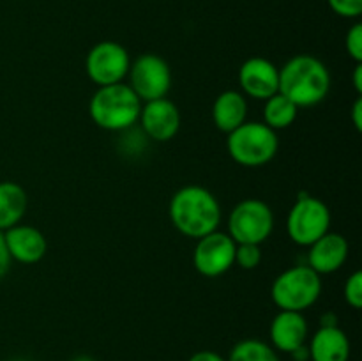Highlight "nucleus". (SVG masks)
I'll return each mask as SVG.
<instances>
[{
    "mask_svg": "<svg viewBox=\"0 0 362 361\" xmlns=\"http://www.w3.org/2000/svg\"><path fill=\"white\" fill-rule=\"evenodd\" d=\"M237 243L226 232H214L197 239L193 265L202 276L218 278L235 265Z\"/></svg>",
    "mask_w": 362,
    "mask_h": 361,
    "instance_id": "obj_10",
    "label": "nucleus"
},
{
    "mask_svg": "<svg viewBox=\"0 0 362 361\" xmlns=\"http://www.w3.org/2000/svg\"><path fill=\"white\" fill-rule=\"evenodd\" d=\"M239 84L244 96L265 101L279 92V69L269 59L251 57L240 66Z\"/></svg>",
    "mask_w": 362,
    "mask_h": 361,
    "instance_id": "obj_12",
    "label": "nucleus"
},
{
    "mask_svg": "<svg viewBox=\"0 0 362 361\" xmlns=\"http://www.w3.org/2000/svg\"><path fill=\"white\" fill-rule=\"evenodd\" d=\"M247 120V99L239 91H223L218 94L212 105V122L223 133H232L233 130Z\"/></svg>",
    "mask_w": 362,
    "mask_h": 361,
    "instance_id": "obj_17",
    "label": "nucleus"
},
{
    "mask_svg": "<svg viewBox=\"0 0 362 361\" xmlns=\"http://www.w3.org/2000/svg\"><path fill=\"white\" fill-rule=\"evenodd\" d=\"M131 57L117 41H101L92 46L85 59V71L98 87L120 84L129 73Z\"/></svg>",
    "mask_w": 362,
    "mask_h": 361,
    "instance_id": "obj_9",
    "label": "nucleus"
},
{
    "mask_svg": "<svg viewBox=\"0 0 362 361\" xmlns=\"http://www.w3.org/2000/svg\"><path fill=\"white\" fill-rule=\"evenodd\" d=\"M293 356V360L296 361H308L310 360V353H308V347L303 345L299 347V349H296L293 353H290Z\"/></svg>",
    "mask_w": 362,
    "mask_h": 361,
    "instance_id": "obj_29",
    "label": "nucleus"
},
{
    "mask_svg": "<svg viewBox=\"0 0 362 361\" xmlns=\"http://www.w3.org/2000/svg\"><path fill=\"white\" fill-rule=\"evenodd\" d=\"M141 101L127 84L98 87L88 103V115L106 131H126L138 122Z\"/></svg>",
    "mask_w": 362,
    "mask_h": 361,
    "instance_id": "obj_3",
    "label": "nucleus"
},
{
    "mask_svg": "<svg viewBox=\"0 0 362 361\" xmlns=\"http://www.w3.org/2000/svg\"><path fill=\"white\" fill-rule=\"evenodd\" d=\"M311 361H349L350 340L338 324L322 326L308 345Z\"/></svg>",
    "mask_w": 362,
    "mask_h": 361,
    "instance_id": "obj_16",
    "label": "nucleus"
},
{
    "mask_svg": "<svg viewBox=\"0 0 362 361\" xmlns=\"http://www.w3.org/2000/svg\"><path fill=\"white\" fill-rule=\"evenodd\" d=\"M187 361H226V357H223L216 350H198Z\"/></svg>",
    "mask_w": 362,
    "mask_h": 361,
    "instance_id": "obj_26",
    "label": "nucleus"
},
{
    "mask_svg": "<svg viewBox=\"0 0 362 361\" xmlns=\"http://www.w3.org/2000/svg\"><path fill=\"white\" fill-rule=\"evenodd\" d=\"M274 229L272 209L258 198L239 202L228 216V236L237 244H262Z\"/></svg>",
    "mask_w": 362,
    "mask_h": 361,
    "instance_id": "obj_7",
    "label": "nucleus"
},
{
    "mask_svg": "<svg viewBox=\"0 0 362 361\" xmlns=\"http://www.w3.org/2000/svg\"><path fill=\"white\" fill-rule=\"evenodd\" d=\"M343 296L345 301L354 308V310H359L362 306V273L356 271L349 276L345 283V289H343Z\"/></svg>",
    "mask_w": 362,
    "mask_h": 361,
    "instance_id": "obj_22",
    "label": "nucleus"
},
{
    "mask_svg": "<svg viewBox=\"0 0 362 361\" xmlns=\"http://www.w3.org/2000/svg\"><path fill=\"white\" fill-rule=\"evenodd\" d=\"M9 268H11V255L9 251H7L4 232H0V280L7 275Z\"/></svg>",
    "mask_w": 362,
    "mask_h": 361,
    "instance_id": "obj_25",
    "label": "nucleus"
},
{
    "mask_svg": "<svg viewBox=\"0 0 362 361\" xmlns=\"http://www.w3.org/2000/svg\"><path fill=\"white\" fill-rule=\"evenodd\" d=\"M7 251L11 255V260H18L21 264H35L41 260L48 250V241L45 234L32 225H18L11 227L4 232Z\"/></svg>",
    "mask_w": 362,
    "mask_h": 361,
    "instance_id": "obj_13",
    "label": "nucleus"
},
{
    "mask_svg": "<svg viewBox=\"0 0 362 361\" xmlns=\"http://www.w3.org/2000/svg\"><path fill=\"white\" fill-rule=\"evenodd\" d=\"M327 6L341 18H359L362 14V0H327Z\"/></svg>",
    "mask_w": 362,
    "mask_h": 361,
    "instance_id": "obj_24",
    "label": "nucleus"
},
{
    "mask_svg": "<svg viewBox=\"0 0 362 361\" xmlns=\"http://www.w3.org/2000/svg\"><path fill=\"white\" fill-rule=\"evenodd\" d=\"M345 46L349 55L352 57V60H356V64L362 62V25L354 23L349 28L345 38Z\"/></svg>",
    "mask_w": 362,
    "mask_h": 361,
    "instance_id": "obj_23",
    "label": "nucleus"
},
{
    "mask_svg": "<svg viewBox=\"0 0 362 361\" xmlns=\"http://www.w3.org/2000/svg\"><path fill=\"white\" fill-rule=\"evenodd\" d=\"M308 322L304 319L303 311H288L279 310V314L272 319L269 336H271V345L281 353H293L299 347L306 345Z\"/></svg>",
    "mask_w": 362,
    "mask_h": 361,
    "instance_id": "obj_15",
    "label": "nucleus"
},
{
    "mask_svg": "<svg viewBox=\"0 0 362 361\" xmlns=\"http://www.w3.org/2000/svg\"><path fill=\"white\" fill-rule=\"evenodd\" d=\"M129 87L141 103L166 98L172 88V69L163 57L141 53L129 66Z\"/></svg>",
    "mask_w": 362,
    "mask_h": 361,
    "instance_id": "obj_8",
    "label": "nucleus"
},
{
    "mask_svg": "<svg viewBox=\"0 0 362 361\" xmlns=\"http://www.w3.org/2000/svg\"><path fill=\"white\" fill-rule=\"evenodd\" d=\"M28 198L23 186L14 180L0 183V232L18 225L27 212Z\"/></svg>",
    "mask_w": 362,
    "mask_h": 361,
    "instance_id": "obj_18",
    "label": "nucleus"
},
{
    "mask_svg": "<svg viewBox=\"0 0 362 361\" xmlns=\"http://www.w3.org/2000/svg\"><path fill=\"white\" fill-rule=\"evenodd\" d=\"M331 74L327 66L313 55H296L279 69V94L297 108H310L327 98Z\"/></svg>",
    "mask_w": 362,
    "mask_h": 361,
    "instance_id": "obj_2",
    "label": "nucleus"
},
{
    "mask_svg": "<svg viewBox=\"0 0 362 361\" xmlns=\"http://www.w3.org/2000/svg\"><path fill=\"white\" fill-rule=\"evenodd\" d=\"M352 122L357 131L362 130V98H357L352 106Z\"/></svg>",
    "mask_w": 362,
    "mask_h": 361,
    "instance_id": "obj_27",
    "label": "nucleus"
},
{
    "mask_svg": "<svg viewBox=\"0 0 362 361\" xmlns=\"http://www.w3.org/2000/svg\"><path fill=\"white\" fill-rule=\"evenodd\" d=\"M264 103V124L271 127V130H286V127H290L296 122L299 108L283 94L278 92V94L265 99Z\"/></svg>",
    "mask_w": 362,
    "mask_h": 361,
    "instance_id": "obj_19",
    "label": "nucleus"
},
{
    "mask_svg": "<svg viewBox=\"0 0 362 361\" xmlns=\"http://www.w3.org/2000/svg\"><path fill=\"white\" fill-rule=\"evenodd\" d=\"M226 361H281L272 345L258 338L240 340L230 350Z\"/></svg>",
    "mask_w": 362,
    "mask_h": 361,
    "instance_id": "obj_20",
    "label": "nucleus"
},
{
    "mask_svg": "<svg viewBox=\"0 0 362 361\" xmlns=\"http://www.w3.org/2000/svg\"><path fill=\"white\" fill-rule=\"evenodd\" d=\"M138 120L145 137L154 142L172 140L180 130V112L168 98L144 103Z\"/></svg>",
    "mask_w": 362,
    "mask_h": 361,
    "instance_id": "obj_11",
    "label": "nucleus"
},
{
    "mask_svg": "<svg viewBox=\"0 0 362 361\" xmlns=\"http://www.w3.org/2000/svg\"><path fill=\"white\" fill-rule=\"evenodd\" d=\"M279 149V138L274 130L257 120H246L228 133L226 151L230 158L243 166H264L274 159Z\"/></svg>",
    "mask_w": 362,
    "mask_h": 361,
    "instance_id": "obj_4",
    "label": "nucleus"
},
{
    "mask_svg": "<svg viewBox=\"0 0 362 361\" xmlns=\"http://www.w3.org/2000/svg\"><path fill=\"white\" fill-rule=\"evenodd\" d=\"M172 225L191 239H200L218 230L221 223V205L211 190L189 184L173 193L168 205Z\"/></svg>",
    "mask_w": 362,
    "mask_h": 361,
    "instance_id": "obj_1",
    "label": "nucleus"
},
{
    "mask_svg": "<svg viewBox=\"0 0 362 361\" xmlns=\"http://www.w3.org/2000/svg\"><path fill=\"white\" fill-rule=\"evenodd\" d=\"M262 262L260 244H237L235 264L243 269H255Z\"/></svg>",
    "mask_w": 362,
    "mask_h": 361,
    "instance_id": "obj_21",
    "label": "nucleus"
},
{
    "mask_svg": "<svg viewBox=\"0 0 362 361\" xmlns=\"http://www.w3.org/2000/svg\"><path fill=\"white\" fill-rule=\"evenodd\" d=\"M320 294V275L306 264L285 269L271 285V297L279 310L304 311L317 303Z\"/></svg>",
    "mask_w": 362,
    "mask_h": 361,
    "instance_id": "obj_5",
    "label": "nucleus"
},
{
    "mask_svg": "<svg viewBox=\"0 0 362 361\" xmlns=\"http://www.w3.org/2000/svg\"><path fill=\"white\" fill-rule=\"evenodd\" d=\"M20 361H25V360H20Z\"/></svg>",
    "mask_w": 362,
    "mask_h": 361,
    "instance_id": "obj_31",
    "label": "nucleus"
},
{
    "mask_svg": "<svg viewBox=\"0 0 362 361\" xmlns=\"http://www.w3.org/2000/svg\"><path fill=\"white\" fill-rule=\"evenodd\" d=\"M308 248V265L320 276L336 273L349 258V241L331 230Z\"/></svg>",
    "mask_w": 362,
    "mask_h": 361,
    "instance_id": "obj_14",
    "label": "nucleus"
},
{
    "mask_svg": "<svg viewBox=\"0 0 362 361\" xmlns=\"http://www.w3.org/2000/svg\"><path fill=\"white\" fill-rule=\"evenodd\" d=\"M354 87H356L357 94L362 92V62L356 64V69H354Z\"/></svg>",
    "mask_w": 362,
    "mask_h": 361,
    "instance_id": "obj_28",
    "label": "nucleus"
},
{
    "mask_svg": "<svg viewBox=\"0 0 362 361\" xmlns=\"http://www.w3.org/2000/svg\"><path fill=\"white\" fill-rule=\"evenodd\" d=\"M331 211L320 198L300 193L286 216V232L299 246H310L329 232Z\"/></svg>",
    "mask_w": 362,
    "mask_h": 361,
    "instance_id": "obj_6",
    "label": "nucleus"
},
{
    "mask_svg": "<svg viewBox=\"0 0 362 361\" xmlns=\"http://www.w3.org/2000/svg\"><path fill=\"white\" fill-rule=\"evenodd\" d=\"M73 361H94V360H92V357H88V356H78V357H74Z\"/></svg>",
    "mask_w": 362,
    "mask_h": 361,
    "instance_id": "obj_30",
    "label": "nucleus"
}]
</instances>
